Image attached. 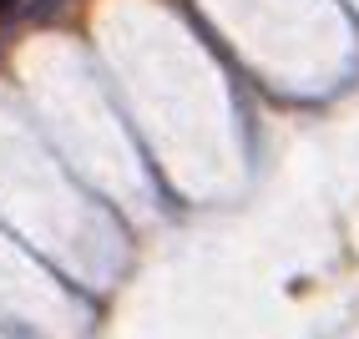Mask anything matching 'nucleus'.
<instances>
[{
    "mask_svg": "<svg viewBox=\"0 0 359 339\" xmlns=\"http://www.w3.org/2000/svg\"><path fill=\"white\" fill-rule=\"evenodd\" d=\"M11 6H15V0H0V15H6V11H11Z\"/></svg>",
    "mask_w": 359,
    "mask_h": 339,
    "instance_id": "1",
    "label": "nucleus"
}]
</instances>
